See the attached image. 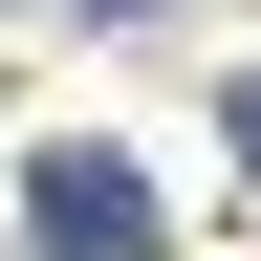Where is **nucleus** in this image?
<instances>
[{
    "instance_id": "nucleus-1",
    "label": "nucleus",
    "mask_w": 261,
    "mask_h": 261,
    "mask_svg": "<svg viewBox=\"0 0 261 261\" xmlns=\"http://www.w3.org/2000/svg\"><path fill=\"white\" fill-rule=\"evenodd\" d=\"M44 261H152V174H130L109 130H65V152H44Z\"/></svg>"
},
{
    "instance_id": "nucleus-2",
    "label": "nucleus",
    "mask_w": 261,
    "mask_h": 261,
    "mask_svg": "<svg viewBox=\"0 0 261 261\" xmlns=\"http://www.w3.org/2000/svg\"><path fill=\"white\" fill-rule=\"evenodd\" d=\"M218 130H240V152H261V65H240V87H218Z\"/></svg>"
}]
</instances>
